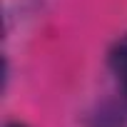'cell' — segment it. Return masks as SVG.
I'll return each instance as SVG.
<instances>
[{
    "instance_id": "6da1fadb",
    "label": "cell",
    "mask_w": 127,
    "mask_h": 127,
    "mask_svg": "<svg viewBox=\"0 0 127 127\" xmlns=\"http://www.w3.org/2000/svg\"><path fill=\"white\" fill-rule=\"evenodd\" d=\"M92 127H125V115L112 105H102L100 112L92 115Z\"/></svg>"
},
{
    "instance_id": "7a4b0ae2",
    "label": "cell",
    "mask_w": 127,
    "mask_h": 127,
    "mask_svg": "<svg viewBox=\"0 0 127 127\" xmlns=\"http://www.w3.org/2000/svg\"><path fill=\"white\" fill-rule=\"evenodd\" d=\"M110 65L115 67L117 75H122V77L127 75V35L115 42V47L110 52Z\"/></svg>"
},
{
    "instance_id": "3957f363",
    "label": "cell",
    "mask_w": 127,
    "mask_h": 127,
    "mask_svg": "<svg viewBox=\"0 0 127 127\" xmlns=\"http://www.w3.org/2000/svg\"><path fill=\"white\" fill-rule=\"evenodd\" d=\"M8 127H25V125H20V122H10Z\"/></svg>"
}]
</instances>
